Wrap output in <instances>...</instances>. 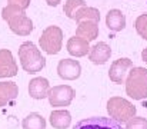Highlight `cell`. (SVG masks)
Masks as SVG:
<instances>
[{"label": "cell", "instance_id": "1", "mask_svg": "<svg viewBox=\"0 0 147 129\" xmlns=\"http://www.w3.org/2000/svg\"><path fill=\"white\" fill-rule=\"evenodd\" d=\"M1 17L7 22L10 30L19 36H29L33 32V22L26 14V12L16 6V4H7L1 10Z\"/></svg>", "mask_w": 147, "mask_h": 129}, {"label": "cell", "instance_id": "2", "mask_svg": "<svg viewBox=\"0 0 147 129\" xmlns=\"http://www.w3.org/2000/svg\"><path fill=\"white\" fill-rule=\"evenodd\" d=\"M19 59L22 68L30 73L34 75L40 72L46 66V59L42 55V52L36 47V44L32 42H24L19 47Z\"/></svg>", "mask_w": 147, "mask_h": 129}, {"label": "cell", "instance_id": "3", "mask_svg": "<svg viewBox=\"0 0 147 129\" xmlns=\"http://www.w3.org/2000/svg\"><path fill=\"white\" fill-rule=\"evenodd\" d=\"M126 93L134 100L147 98V69L131 68L126 78Z\"/></svg>", "mask_w": 147, "mask_h": 129}, {"label": "cell", "instance_id": "4", "mask_svg": "<svg viewBox=\"0 0 147 129\" xmlns=\"http://www.w3.org/2000/svg\"><path fill=\"white\" fill-rule=\"evenodd\" d=\"M107 112L113 121L121 125V124H127L131 118H134L137 109L130 100L124 98L113 96L107 100Z\"/></svg>", "mask_w": 147, "mask_h": 129}, {"label": "cell", "instance_id": "5", "mask_svg": "<svg viewBox=\"0 0 147 129\" xmlns=\"http://www.w3.org/2000/svg\"><path fill=\"white\" fill-rule=\"evenodd\" d=\"M39 44L47 55H57L63 46V32L59 26H49L39 38Z\"/></svg>", "mask_w": 147, "mask_h": 129}, {"label": "cell", "instance_id": "6", "mask_svg": "<svg viewBox=\"0 0 147 129\" xmlns=\"http://www.w3.org/2000/svg\"><path fill=\"white\" fill-rule=\"evenodd\" d=\"M47 98H49L50 105L54 108L69 106L74 98V89L69 85L53 86V87H50Z\"/></svg>", "mask_w": 147, "mask_h": 129}, {"label": "cell", "instance_id": "7", "mask_svg": "<svg viewBox=\"0 0 147 129\" xmlns=\"http://www.w3.org/2000/svg\"><path fill=\"white\" fill-rule=\"evenodd\" d=\"M134 68L133 66V60H130L129 57H120L117 60H114L110 66L109 70V78L113 83L121 85L126 82V78L129 75V70Z\"/></svg>", "mask_w": 147, "mask_h": 129}, {"label": "cell", "instance_id": "8", "mask_svg": "<svg viewBox=\"0 0 147 129\" xmlns=\"http://www.w3.org/2000/svg\"><path fill=\"white\" fill-rule=\"evenodd\" d=\"M73 129H123L121 125L111 118H104V116H94V118H87L80 122H77Z\"/></svg>", "mask_w": 147, "mask_h": 129}, {"label": "cell", "instance_id": "9", "mask_svg": "<svg viewBox=\"0 0 147 129\" xmlns=\"http://www.w3.org/2000/svg\"><path fill=\"white\" fill-rule=\"evenodd\" d=\"M82 73V65L76 59H61L57 65V75L64 81H74Z\"/></svg>", "mask_w": 147, "mask_h": 129}, {"label": "cell", "instance_id": "10", "mask_svg": "<svg viewBox=\"0 0 147 129\" xmlns=\"http://www.w3.org/2000/svg\"><path fill=\"white\" fill-rule=\"evenodd\" d=\"M17 63L9 49H0V79L17 75Z\"/></svg>", "mask_w": 147, "mask_h": 129}, {"label": "cell", "instance_id": "11", "mask_svg": "<svg viewBox=\"0 0 147 129\" xmlns=\"http://www.w3.org/2000/svg\"><path fill=\"white\" fill-rule=\"evenodd\" d=\"M77 38L86 40V42H93L98 36V22L94 20H82L77 23L76 35Z\"/></svg>", "mask_w": 147, "mask_h": 129}, {"label": "cell", "instance_id": "12", "mask_svg": "<svg viewBox=\"0 0 147 129\" xmlns=\"http://www.w3.org/2000/svg\"><path fill=\"white\" fill-rule=\"evenodd\" d=\"M111 56V49L106 42H98L94 46H90L89 60L94 65H104Z\"/></svg>", "mask_w": 147, "mask_h": 129}, {"label": "cell", "instance_id": "13", "mask_svg": "<svg viewBox=\"0 0 147 129\" xmlns=\"http://www.w3.org/2000/svg\"><path fill=\"white\" fill-rule=\"evenodd\" d=\"M50 90V83L46 78H34L29 83V95L33 99H45L47 98Z\"/></svg>", "mask_w": 147, "mask_h": 129}, {"label": "cell", "instance_id": "14", "mask_svg": "<svg viewBox=\"0 0 147 129\" xmlns=\"http://www.w3.org/2000/svg\"><path fill=\"white\" fill-rule=\"evenodd\" d=\"M67 52L74 56V57H83L86 55H89V50H90V43L77 38V36H73L67 40Z\"/></svg>", "mask_w": 147, "mask_h": 129}, {"label": "cell", "instance_id": "15", "mask_svg": "<svg viewBox=\"0 0 147 129\" xmlns=\"http://www.w3.org/2000/svg\"><path fill=\"white\" fill-rule=\"evenodd\" d=\"M106 26L111 32H121L126 27V17L121 10L111 9L106 16Z\"/></svg>", "mask_w": 147, "mask_h": 129}, {"label": "cell", "instance_id": "16", "mask_svg": "<svg viewBox=\"0 0 147 129\" xmlns=\"http://www.w3.org/2000/svg\"><path fill=\"white\" fill-rule=\"evenodd\" d=\"M19 95V86L14 82H0V108L14 100Z\"/></svg>", "mask_w": 147, "mask_h": 129}, {"label": "cell", "instance_id": "17", "mask_svg": "<svg viewBox=\"0 0 147 129\" xmlns=\"http://www.w3.org/2000/svg\"><path fill=\"white\" fill-rule=\"evenodd\" d=\"M50 124L54 129H66L71 124V115L66 109H57L50 113Z\"/></svg>", "mask_w": 147, "mask_h": 129}, {"label": "cell", "instance_id": "18", "mask_svg": "<svg viewBox=\"0 0 147 129\" xmlns=\"http://www.w3.org/2000/svg\"><path fill=\"white\" fill-rule=\"evenodd\" d=\"M73 19L77 23L82 22V20H94V22H98L100 20V12H98L96 7L83 6V7L77 9V12L74 13V17Z\"/></svg>", "mask_w": 147, "mask_h": 129}, {"label": "cell", "instance_id": "19", "mask_svg": "<svg viewBox=\"0 0 147 129\" xmlns=\"http://www.w3.org/2000/svg\"><path fill=\"white\" fill-rule=\"evenodd\" d=\"M23 129H46V119L40 113H29L23 122H22Z\"/></svg>", "mask_w": 147, "mask_h": 129}, {"label": "cell", "instance_id": "20", "mask_svg": "<svg viewBox=\"0 0 147 129\" xmlns=\"http://www.w3.org/2000/svg\"><path fill=\"white\" fill-rule=\"evenodd\" d=\"M83 6H86V1L84 0H67L64 3L63 12H64V14L69 19H73L74 17V13L77 12V9H80Z\"/></svg>", "mask_w": 147, "mask_h": 129}, {"label": "cell", "instance_id": "21", "mask_svg": "<svg viewBox=\"0 0 147 129\" xmlns=\"http://www.w3.org/2000/svg\"><path fill=\"white\" fill-rule=\"evenodd\" d=\"M134 26H136L137 33H139V35H140L144 40H147V13L140 14V16L136 19Z\"/></svg>", "mask_w": 147, "mask_h": 129}, {"label": "cell", "instance_id": "22", "mask_svg": "<svg viewBox=\"0 0 147 129\" xmlns=\"http://www.w3.org/2000/svg\"><path fill=\"white\" fill-rule=\"evenodd\" d=\"M124 129H147V119L142 116H134L126 124Z\"/></svg>", "mask_w": 147, "mask_h": 129}, {"label": "cell", "instance_id": "23", "mask_svg": "<svg viewBox=\"0 0 147 129\" xmlns=\"http://www.w3.org/2000/svg\"><path fill=\"white\" fill-rule=\"evenodd\" d=\"M7 4H16V6L22 7L23 10H26L30 6V0H7Z\"/></svg>", "mask_w": 147, "mask_h": 129}, {"label": "cell", "instance_id": "24", "mask_svg": "<svg viewBox=\"0 0 147 129\" xmlns=\"http://www.w3.org/2000/svg\"><path fill=\"white\" fill-rule=\"evenodd\" d=\"M60 1H61V0H46V3H47L49 6H51V7H56Z\"/></svg>", "mask_w": 147, "mask_h": 129}, {"label": "cell", "instance_id": "25", "mask_svg": "<svg viewBox=\"0 0 147 129\" xmlns=\"http://www.w3.org/2000/svg\"><path fill=\"white\" fill-rule=\"evenodd\" d=\"M142 59L147 63V47H144V49H143V52H142Z\"/></svg>", "mask_w": 147, "mask_h": 129}]
</instances>
